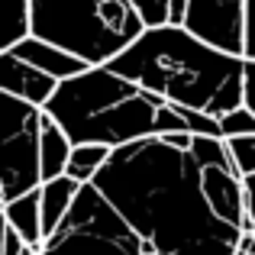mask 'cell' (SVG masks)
<instances>
[{"label": "cell", "mask_w": 255, "mask_h": 255, "mask_svg": "<svg viewBox=\"0 0 255 255\" xmlns=\"http://www.w3.org/2000/svg\"><path fill=\"white\" fill-rule=\"evenodd\" d=\"M226 152H230L239 174L255 171V132H249V136H226Z\"/></svg>", "instance_id": "obj_13"}, {"label": "cell", "mask_w": 255, "mask_h": 255, "mask_svg": "<svg viewBox=\"0 0 255 255\" xmlns=\"http://www.w3.org/2000/svg\"><path fill=\"white\" fill-rule=\"evenodd\" d=\"M243 197H246L243 233H255V171L252 174H243Z\"/></svg>", "instance_id": "obj_15"}, {"label": "cell", "mask_w": 255, "mask_h": 255, "mask_svg": "<svg viewBox=\"0 0 255 255\" xmlns=\"http://www.w3.org/2000/svg\"><path fill=\"white\" fill-rule=\"evenodd\" d=\"M243 55L255 58V0H246V32H243Z\"/></svg>", "instance_id": "obj_17"}, {"label": "cell", "mask_w": 255, "mask_h": 255, "mask_svg": "<svg viewBox=\"0 0 255 255\" xmlns=\"http://www.w3.org/2000/svg\"><path fill=\"white\" fill-rule=\"evenodd\" d=\"M220 126H223V139L226 136H249V132H255V110L249 104H239L220 117Z\"/></svg>", "instance_id": "obj_14"}, {"label": "cell", "mask_w": 255, "mask_h": 255, "mask_svg": "<svg viewBox=\"0 0 255 255\" xmlns=\"http://www.w3.org/2000/svg\"><path fill=\"white\" fill-rule=\"evenodd\" d=\"M149 26L178 23L207 42L243 55L246 32V0H129Z\"/></svg>", "instance_id": "obj_5"}, {"label": "cell", "mask_w": 255, "mask_h": 255, "mask_svg": "<svg viewBox=\"0 0 255 255\" xmlns=\"http://www.w3.org/2000/svg\"><path fill=\"white\" fill-rule=\"evenodd\" d=\"M42 113L45 107L0 91V197L3 200L42 187Z\"/></svg>", "instance_id": "obj_4"}, {"label": "cell", "mask_w": 255, "mask_h": 255, "mask_svg": "<svg viewBox=\"0 0 255 255\" xmlns=\"http://www.w3.org/2000/svg\"><path fill=\"white\" fill-rule=\"evenodd\" d=\"M29 252H36V249L3 220V255H29Z\"/></svg>", "instance_id": "obj_16"}, {"label": "cell", "mask_w": 255, "mask_h": 255, "mask_svg": "<svg viewBox=\"0 0 255 255\" xmlns=\"http://www.w3.org/2000/svg\"><path fill=\"white\" fill-rule=\"evenodd\" d=\"M165 97L120 75L113 65H91L65 78L45 110L62 123L71 142H104L110 149L142 136H158Z\"/></svg>", "instance_id": "obj_3"}, {"label": "cell", "mask_w": 255, "mask_h": 255, "mask_svg": "<svg viewBox=\"0 0 255 255\" xmlns=\"http://www.w3.org/2000/svg\"><path fill=\"white\" fill-rule=\"evenodd\" d=\"M71 149H75L71 136L62 129V123L45 110L42 113V181L58 178V174L68 171Z\"/></svg>", "instance_id": "obj_10"}, {"label": "cell", "mask_w": 255, "mask_h": 255, "mask_svg": "<svg viewBox=\"0 0 255 255\" xmlns=\"http://www.w3.org/2000/svg\"><path fill=\"white\" fill-rule=\"evenodd\" d=\"M3 52H6V49H3ZM10 52H16L19 58L32 62L36 68H42V71H49V75H55L58 81H65V78H75V75H81L84 68H91V62H84L81 55H75L71 49H65V45L52 42V39L36 36V32H29L26 39H19V42L13 45Z\"/></svg>", "instance_id": "obj_7"}, {"label": "cell", "mask_w": 255, "mask_h": 255, "mask_svg": "<svg viewBox=\"0 0 255 255\" xmlns=\"http://www.w3.org/2000/svg\"><path fill=\"white\" fill-rule=\"evenodd\" d=\"M243 104L255 110V58H246V75H243Z\"/></svg>", "instance_id": "obj_18"}, {"label": "cell", "mask_w": 255, "mask_h": 255, "mask_svg": "<svg viewBox=\"0 0 255 255\" xmlns=\"http://www.w3.org/2000/svg\"><path fill=\"white\" fill-rule=\"evenodd\" d=\"M107 65L158 97L197 107L213 117L243 104L246 55L220 49L178 23L149 26Z\"/></svg>", "instance_id": "obj_2"}, {"label": "cell", "mask_w": 255, "mask_h": 255, "mask_svg": "<svg viewBox=\"0 0 255 255\" xmlns=\"http://www.w3.org/2000/svg\"><path fill=\"white\" fill-rule=\"evenodd\" d=\"M3 36H0V52L13 49L19 39L32 32V0H3Z\"/></svg>", "instance_id": "obj_11"}, {"label": "cell", "mask_w": 255, "mask_h": 255, "mask_svg": "<svg viewBox=\"0 0 255 255\" xmlns=\"http://www.w3.org/2000/svg\"><path fill=\"white\" fill-rule=\"evenodd\" d=\"M110 152L113 149L104 145V142H78L75 149H71L68 171H65V174H71V178H78L81 184H87V181H94V174L107 165Z\"/></svg>", "instance_id": "obj_12"}, {"label": "cell", "mask_w": 255, "mask_h": 255, "mask_svg": "<svg viewBox=\"0 0 255 255\" xmlns=\"http://www.w3.org/2000/svg\"><path fill=\"white\" fill-rule=\"evenodd\" d=\"M223 136H194L181 149L165 136L117 145L94 174L142 255H236L243 226L226 220L207 191V158Z\"/></svg>", "instance_id": "obj_1"}, {"label": "cell", "mask_w": 255, "mask_h": 255, "mask_svg": "<svg viewBox=\"0 0 255 255\" xmlns=\"http://www.w3.org/2000/svg\"><path fill=\"white\" fill-rule=\"evenodd\" d=\"M78 191H81V181L71 178V174H58V178L42 181L39 194H42V226H45V236L62 226V220L68 217L71 204H75Z\"/></svg>", "instance_id": "obj_9"}, {"label": "cell", "mask_w": 255, "mask_h": 255, "mask_svg": "<svg viewBox=\"0 0 255 255\" xmlns=\"http://www.w3.org/2000/svg\"><path fill=\"white\" fill-rule=\"evenodd\" d=\"M58 78L49 75V71L36 68L32 62L19 58L16 52H0V91L16 94V97L29 100L36 107H45L52 100V94L58 91Z\"/></svg>", "instance_id": "obj_6"}, {"label": "cell", "mask_w": 255, "mask_h": 255, "mask_svg": "<svg viewBox=\"0 0 255 255\" xmlns=\"http://www.w3.org/2000/svg\"><path fill=\"white\" fill-rule=\"evenodd\" d=\"M3 220L32 246V249H42L45 243V226H42V194L36 191H26L13 200H3Z\"/></svg>", "instance_id": "obj_8"}]
</instances>
